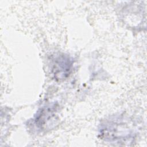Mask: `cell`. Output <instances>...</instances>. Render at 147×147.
<instances>
[{"mask_svg": "<svg viewBox=\"0 0 147 147\" xmlns=\"http://www.w3.org/2000/svg\"><path fill=\"white\" fill-rule=\"evenodd\" d=\"M57 119L53 106H47L40 110L34 119L36 126L41 130L51 129L55 126Z\"/></svg>", "mask_w": 147, "mask_h": 147, "instance_id": "3", "label": "cell"}, {"mask_svg": "<svg viewBox=\"0 0 147 147\" xmlns=\"http://www.w3.org/2000/svg\"><path fill=\"white\" fill-rule=\"evenodd\" d=\"M125 120L119 117L111 118L101 124L99 134L102 139L114 143H126L134 137L133 129L127 126Z\"/></svg>", "mask_w": 147, "mask_h": 147, "instance_id": "1", "label": "cell"}, {"mask_svg": "<svg viewBox=\"0 0 147 147\" xmlns=\"http://www.w3.org/2000/svg\"><path fill=\"white\" fill-rule=\"evenodd\" d=\"M73 61L70 56L64 53H59L54 56L51 62L52 74L57 80H63L72 71Z\"/></svg>", "mask_w": 147, "mask_h": 147, "instance_id": "2", "label": "cell"}]
</instances>
